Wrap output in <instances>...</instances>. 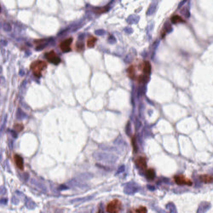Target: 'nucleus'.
<instances>
[{
  "label": "nucleus",
  "mask_w": 213,
  "mask_h": 213,
  "mask_svg": "<svg viewBox=\"0 0 213 213\" xmlns=\"http://www.w3.org/2000/svg\"><path fill=\"white\" fill-rule=\"evenodd\" d=\"M45 58L47 59V61L49 62H50V63H52L54 65H58L60 62H61V59H60V57L58 56V55L55 52L54 50L49 51V52L45 53Z\"/></svg>",
  "instance_id": "20e7f679"
},
{
  "label": "nucleus",
  "mask_w": 213,
  "mask_h": 213,
  "mask_svg": "<svg viewBox=\"0 0 213 213\" xmlns=\"http://www.w3.org/2000/svg\"><path fill=\"white\" fill-rule=\"evenodd\" d=\"M6 202H7L6 199H3V200H1V203L2 204H6Z\"/></svg>",
  "instance_id": "6ab92c4d"
},
{
  "label": "nucleus",
  "mask_w": 213,
  "mask_h": 213,
  "mask_svg": "<svg viewBox=\"0 0 213 213\" xmlns=\"http://www.w3.org/2000/svg\"><path fill=\"white\" fill-rule=\"evenodd\" d=\"M130 213H136V211H135V210H134V209H132L131 211H130Z\"/></svg>",
  "instance_id": "412c9836"
},
{
  "label": "nucleus",
  "mask_w": 213,
  "mask_h": 213,
  "mask_svg": "<svg viewBox=\"0 0 213 213\" xmlns=\"http://www.w3.org/2000/svg\"><path fill=\"white\" fill-rule=\"evenodd\" d=\"M108 6H106V7H102V8H98L97 10H95V11L96 12V13H103V12H105V11H106V10H108Z\"/></svg>",
  "instance_id": "dca6fc26"
},
{
  "label": "nucleus",
  "mask_w": 213,
  "mask_h": 213,
  "mask_svg": "<svg viewBox=\"0 0 213 213\" xmlns=\"http://www.w3.org/2000/svg\"><path fill=\"white\" fill-rule=\"evenodd\" d=\"M97 39L94 36H91L89 37L88 40H87V46H88L89 48H93L95 45V42H96Z\"/></svg>",
  "instance_id": "ddd939ff"
},
{
  "label": "nucleus",
  "mask_w": 213,
  "mask_h": 213,
  "mask_svg": "<svg viewBox=\"0 0 213 213\" xmlns=\"http://www.w3.org/2000/svg\"><path fill=\"white\" fill-rule=\"evenodd\" d=\"M136 165L140 169H146L147 168V160L145 157L140 156L136 159Z\"/></svg>",
  "instance_id": "0eeeda50"
},
{
  "label": "nucleus",
  "mask_w": 213,
  "mask_h": 213,
  "mask_svg": "<svg viewBox=\"0 0 213 213\" xmlns=\"http://www.w3.org/2000/svg\"><path fill=\"white\" fill-rule=\"evenodd\" d=\"M132 146H133V148H134V151H136V139H135V136H133L132 137Z\"/></svg>",
  "instance_id": "a211bd4d"
},
{
  "label": "nucleus",
  "mask_w": 213,
  "mask_h": 213,
  "mask_svg": "<svg viewBox=\"0 0 213 213\" xmlns=\"http://www.w3.org/2000/svg\"><path fill=\"white\" fill-rule=\"evenodd\" d=\"M42 213H43V212H42Z\"/></svg>",
  "instance_id": "4be33fe9"
},
{
  "label": "nucleus",
  "mask_w": 213,
  "mask_h": 213,
  "mask_svg": "<svg viewBox=\"0 0 213 213\" xmlns=\"http://www.w3.org/2000/svg\"><path fill=\"white\" fill-rule=\"evenodd\" d=\"M171 21L174 24H176V23H179V22H184V20L180 15H174L171 17Z\"/></svg>",
  "instance_id": "f8f14e48"
},
{
  "label": "nucleus",
  "mask_w": 213,
  "mask_h": 213,
  "mask_svg": "<svg viewBox=\"0 0 213 213\" xmlns=\"http://www.w3.org/2000/svg\"><path fill=\"white\" fill-rule=\"evenodd\" d=\"M127 75L129 76L130 78L131 79H136V67L134 65H131L127 68Z\"/></svg>",
  "instance_id": "9d476101"
},
{
  "label": "nucleus",
  "mask_w": 213,
  "mask_h": 213,
  "mask_svg": "<svg viewBox=\"0 0 213 213\" xmlns=\"http://www.w3.org/2000/svg\"><path fill=\"white\" fill-rule=\"evenodd\" d=\"M141 70H143V74L146 76L149 75L150 73H151V69H152L151 64H150V62L147 61H144L143 63H141Z\"/></svg>",
  "instance_id": "423d86ee"
},
{
  "label": "nucleus",
  "mask_w": 213,
  "mask_h": 213,
  "mask_svg": "<svg viewBox=\"0 0 213 213\" xmlns=\"http://www.w3.org/2000/svg\"><path fill=\"white\" fill-rule=\"evenodd\" d=\"M122 209V203L119 200H113L109 202L106 207L108 213H119Z\"/></svg>",
  "instance_id": "f03ea898"
},
{
  "label": "nucleus",
  "mask_w": 213,
  "mask_h": 213,
  "mask_svg": "<svg viewBox=\"0 0 213 213\" xmlns=\"http://www.w3.org/2000/svg\"><path fill=\"white\" fill-rule=\"evenodd\" d=\"M76 49L78 50V51H81L84 50V45L82 43H78L77 45H76Z\"/></svg>",
  "instance_id": "f3484780"
},
{
  "label": "nucleus",
  "mask_w": 213,
  "mask_h": 213,
  "mask_svg": "<svg viewBox=\"0 0 213 213\" xmlns=\"http://www.w3.org/2000/svg\"><path fill=\"white\" fill-rule=\"evenodd\" d=\"M97 213H104V211H102V207H100V209H99V211H98Z\"/></svg>",
  "instance_id": "aec40b11"
},
{
  "label": "nucleus",
  "mask_w": 213,
  "mask_h": 213,
  "mask_svg": "<svg viewBox=\"0 0 213 213\" xmlns=\"http://www.w3.org/2000/svg\"><path fill=\"white\" fill-rule=\"evenodd\" d=\"M134 210H135L136 213H147V209L145 206H140L139 208H136Z\"/></svg>",
  "instance_id": "4468645a"
},
{
  "label": "nucleus",
  "mask_w": 213,
  "mask_h": 213,
  "mask_svg": "<svg viewBox=\"0 0 213 213\" xmlns=\"http://www.w3.org/2000/svg\"><path fill=\"white\" fill-rule=\"evenodd\" d=\"M46 67H47V63L43 61H40V60L33 61L30 66L33 75L37 78H40L42 76V73L46 69Z\"/></svg>",
  "instance_id": "f257e3e1"
},
{
  "label": "nucleus",
  "mask_w": 213,
  "mask_h": 213,
  "mask_svg": "<svg viewBox=\"0 0 213 213\" xmlns=\"http://www.w3.org/2000/svg\"><path fill=\"white\" fill-rule=\"evenodd\" d=\"M174 181L177 185L182 186V185H186V186H192L193 182L190 179L185 177L183 175H176L174 176Z\"/></svg>",
  "instance_id": "7ed1b4c3"
},
{
  "label": "nucleus",
  "mask_w": 213,
  "mask_h": 213,
  "mask_svg": "<svg viewBox=\"0 0 213 213\" xmlns=\"http://www.w3.org/2000/svg\"><path fill=\"white\" fill-rule=\"evenodd\" d=\"M200 179L202 182H204V183H206V184H209V183H212L213 182V176L211 175H209V174H203V175H200Z\"/></svg>",
  "instance_id": "1a4fd4ad"
},
{
  "label": "nucleus",
  "mask_w": 213,
  "mask_h": 213,
  "mask_svg": "<svg viewBox=\"0 0 213 213\" xmlns=\"http://www.w3.org/2000/svg\"><path fill=\"white\" fill-rule=\"evenodd\" d=\"M23 128H24V126L22 124H15V125H14V129L18 132L21 131V130H23Z\"/></svg>",
  "instance_id": "2eb2a0df"
},
{
  "label": "nucleus",
  "mask_w": 213,
  "mask_h": 213,
  "mask_svg": "<svg viewBox=\"0 0 213 213\" xmlns=\"http://www.w3.org/2000/svg\"><path fill=\"white\" fill-rule=\"evenodd\" d=\"M14 160H15L16 166H17L20 170L22 171L24 169V162H23L22 158H21L19 154H15L14 155Z\"/></svg>",
  "instance_id": "6e6552de"
},
{
  "label": "nucleus",
  "mask_w": 213,
  "mask_h": 213,
  "mask_svg": "<svg viewBox=\"0 0 213 213\" xmlns=\"http://www.w3.org/2000/svg\"><path fill=\"white\" fill-rule=\"evenodd\" d=\"M73 43V38H67V39H64L63 41H61L59 45V47L61 49V50L62 52H69V51L72 50V45Z\"/></svg>",
  "instance_id": "39448f33"
},
{
  "label": "nucleus",
  "mask_w": 213,
  "mask_h": 213,
  "mask_svg": "<svg viewBox=\"0 0 213 213\" xmlns=\"http://www.w3.org/2000/svg\"><path fill=\"white\" fill-rule=\"evenodd\" d=\"M145 175H146L147 178L148 180H150V181H151V180H154V177H155V171L154 170V169L150 168V169H148V170H147Z\"/></svg>",
  "instance_id": "9b49d317"
}]
</instances>
